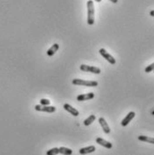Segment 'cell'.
Listing matches in <instances>:
<instances>
[{"label":"cell","instance_id":"1","mask_svg":"<svg viewBox=\"0 0 154 155\" xmlns=\"http://www.w3.org/2000/svg\"><path fill=\"white\" fill-rule=\"evenodd\" d=\"M87 23L89 25H93L95 22V15H94V3L92 0L87 2Z\"/></svg>","mask_w":154,"mask_h":155},{"label":"cell","instance_id":"2","mask_svg":"<svg viewBox=\"0 0 154 155\" xmlns=\"http://www.w3.org/2000/svg\"><path fill=\"white\" fill-rule=\"evenodd\" d=\"M72 82L75 85H82V86H88V87H96L98 85V82L96 81H85L81 79H74Z\"/></svg>","mask_w":154,"mask_h":155},{"label":"cell","instance_id":"3","mask_svg":"<svg viewBox=\"0 0 154 155\" xmlns=\"http://www.w3.org/2000/svg\"><path fill=\"white\" fill-rule=\"evenodd\" d=\"M80 69L82 71H84V72H91V73H93V74H100L101 70L99 68V67H96V66H87V65H82L80 66Z\"/></svg>","mask_w":154,"mask_h":155},{"label":"cell","instance_id":"4","mask_svg":"<svg viewBox=\"0 0 154 155\" xmlns=\"http://www.w3.org/2000/svg\"><path fill=\"white\" fill-rule=\"evenodd\" d=\"M100 54L106 59V60L107 61H108L109 63H110L111 65H115L116 64V59L108 52V51H107L106 50H104V49H100Z\"/></svg>","mask_w":154,"mask_h":155},{"label":"cell","instance_id":"5","mask_svg":"<svg viewBox=\"0 0 154 155\" xmlns=\"http://www.w3.org/2000/svg\"><path fill=\"white\" fill-rule=\"evenodd\" d=\"M35 110L37 111H41V112H49V113H53L56 111V107L52 106H41V105H36L35 106Z\"/></svg>","mask_w":154,"mask_h":155},{"label":"cell","instance_id":"6","mask_svg":"<svg viewBox=\"0 0 154 155\" xmlns=\"http://www.w3.org/2000/svg\"><path fill=\"white\" fill-rule=\"evenodd\" d=\"M95 97V94L93 92H89V93H86V94H81L79 96H77L76 100L78 101H89V100H91Z\"/></svg>","mask_w":154,"mask_h":155},{"label":"cell","instance_id":"7","mask_svg":"<svg viewBox=\"0 0 154 155\" xmlns=\"http://www.w3.org/2000/svg\"><path fill=\"white\" fill-rule=\"evenodd\" d=\"M134 116H135V113H134V111L129 112V113L127 114V116H126V117L123 119V120H122L121 125H122L123 126H126L130 122L132 121V119L134 117Z\"/></svg>","mask_w":154,"mask_h":155},{"label":"cell","instance_id":"8","mask_svg":"<svg viewBox=\"0 0 154 155\" xmlns=\"http://www.w3.org/2000/svg\"><path fill=\"white\" fill-rule=\"evenodd\" d=\"M96 142H97V144H99L100 145H101V146L107 148V149H111L112 146H113L111 142H108V141H106V140H104L103 138H100V137H99V138L96 139Z\"/></svg>","mask_w":154,"mask_h":155},{"label":"cell","instance_id":"9","mask_svg":"<svg viewBox=\"0 0 154 155\" xmlns=\"http://www.w3.org/2000/svg\"><path fill=\"white\" fill-rule=\"evenodd\" d=\"M99 122H100V126H101V127H102V129H103L104 132H105L106 134H109V133H110V128H109L108 123L106 122L105 118H104V117H100Z\"/></svg>","mask_w":154,"mask_h":155},{"label":"cell","instance_id":"10","mask_svg":"<svg viewBox=\"0 0 154 155\" xmlns=\"http://www.w3.org/2000/svg\"><path fill=\"white\" fill-rule=\"evenodd\" d=\"M64 109H65L67 112H69L70 114H72V115L75 116V117H77V116L79 115V111H78L76 109H75L74 107H72V106L69 105V104H67V103H66V104L64 105Z\"/></svg>","mask_w":154,"mask_h":155},{"label":"cell","instance_id":"11","mask_svg":"<svg viewBox=\"0 0 154 155\" xmlns=\"http://www.w3.org/2000/svg\"><path fill=\"white\" fill-rule=\"evenodd\" d=\"M96 150L95 146H93V145H91V146H88V147H84V148H81L79 152L81 154H88V153H91V152H94Z\"/></svg>","mask_w":154,"mask_h":155},{"label":"cell","instance_id":"12","mask_svg":"<svg viewBox=\"0 0 154 155\" xmlns=\"http://www.w3.org/2000/svg\"><path fill=\"white\" fill-rule=\"evenodd\" d=\"M59 50V45L57 44V43H56V44H54L50 49L48 50V52H47V54H48V56L49 57H52L57 50Z\"/></svg>","mask_w":154,"mask_h":155},{"label":"cell","instance_id":"13","mask_svg":"<svg viewBox=\"0 0 154 155\" xmlns=\"http://www.w3.org/2000/svg\"><path fill=\"white\" fill-rule=\"evenodd\" d=\"M138 139L141 142H149V144H154V139L152 137H149L146 135H139Z\"/></svg>","mask_w":154,"mask_h":155},{"label":"cell","instance_id":"14","mask_svg":"<svg viewBox=\"0 0 154 155\" xmlns=\"http://www.w3.org/2000/svg\"><path fill=\"white\" fill-rule=\"evenodd\" d=\"M58 151H59V153H61L63 155H72V153H73L72 150L69 148H66V147L58 148Z\"/></svg>","mask_w":154,"mask_h":155},{"label":"cell","instance_id":"15","mask_svg":"<svg viewBox=\"0 0 154 155\" xmlns=\"http://www.w3.org/2000/svg\"><path fill=\"white\" fill-rule=\"evenodd\" d=\"M95 119H96V116L95 115H91L88 118H86L85 120L84 121V126H88L91 124H92L93 121H95Z\"/></svg>","mask_w":154,"mask_h":155},{"label":"cell","instance_id":"16","mask_svg":"<svg viewBox=\"0 0 154 155\" xmlns=\"http://www.w3.org/2000/svg\"><path fill=\"white\" fill-rule=\"evenodd\" d=\"M59 153L58 148H52L47 152V155H56Z\"/></svg>","mask_w":154,"mask_h":155},{"label":"cell","instance_id":"17","mask_svg":"<svg viewBox=\"0 0 154 155\" xmlns=\"http://www.w3.org/2000/svg\"><path fill=\"white\" fill-rule=\"evenodd\" d=\"M50 101L48 99H41L40 100V105L41 106H49Z\"/></svg>","mask_w":154,"mask_h":155},{"label":"cell","instance_id":"18","mask_svg":"<svg viewBox=\"0 0 154 155\" xmlns=\"http://www.w3.org/2000/svg\"><path fill=\"white\" fill-rule=\"evenodd\" d=\"M153 68H154V64H151L149 66H147L145 68V72L146 73H150V72H151V71H153Z\"/></svg>","mask_w":154,"mask_h":155},{"label":"cell","instance_id":"19","mask_svg":"<svg viewBox=\"0 0 154 155\" xmlns=\"http://www.w3.org/2000/svg\"><path fill=\"white\" fill-rule=\"evenodd\" d=\"M109 1H110V2H112V3H114V4H116L118 0H109Z\"/></svg>","mask_w":154,"mask_h":155},{"label":"cell","instance_id":"20","mask_svg":"<svg viewBox=\"0 0 154 155\" xmlns=\"http://www.w3.org/2000/svg\"><path fill=\"white\" fill-rule=\"evenodd\" d=\"M150 15H151V16H153V15H154V11H151V13H150Z\"/></svg>","mask_w":154,"mask_h":155},{"label":"cell","instance_id":"21","mask_svg":"<svg viewBox=\"0 0 154 155\" xmlns=\"http://www.w3.org/2000/svg\"><path fill=\"white\" fill-rule=\"evenodd\" d=\"M94 1H96V2L100 3V2H101V0H94Z\"/></svg>","mask_w":154,"mask_h":155}]
</instances>
